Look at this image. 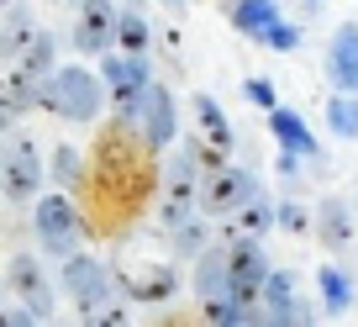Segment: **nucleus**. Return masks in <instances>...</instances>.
<instances>
[{
    "mask_svg": "<svg viewBox=\"0 0 358 327\" xmlns=\"http://www.w3.org/2000/svg\"><path fill=\"white\" fill-rule=\"evenodd\" d=\"M158 174H164V164H158V153L137 137V127L111 122L95 137V158H90L79 190L90 195V211L106 216L101 227H111V222H132V216L153 201Z\"/></svg>",
    "mask_w": 358,
    "mask_h": 327,
    "instance_id": "nucleus-1",
    "label": "nucleus"
},
{
    "mask_svg": "<svg viewBox=\"0 0 358 327\" xmlns=\"http://www.w3.org/2000/svg\"><path fill=\"white\" fill-rule=\"evenodd\" d=\"M37 106L53 116H64V122H95V116L106 111V85L101 74H90V69L79 64H58L53 74L37 85Z\"/></svg>",
    "mask_w": 358,
    "mask_h": 327,
    "instance_id": "nucleus-2",
    "label": "nucleus"
},
{
    "mask_svg": "<svg viewBox=\"0 0 358 327\" xmlns=\"http://www.w3.org/2000/svg\"><path fill=\"white\" fill-rule=\"evenodd\" d=\"M201 180H206V169L190 148H179L164 164V174H158V227L164 232H174L179 222L201 216Z\"/></svg>",
    "mask_w": 358,
    "mask_h": 327,
    "instance_id": "nucleus-3",
    "label": "nucleus"
},
{
    "mask_svg": "<svg viewBox=\"0 0 358 327\" xmlns=\"http://www.w3.org/2000/svg\"><path fill=\"white\" fill-rule=\"evenodd\" d=\"M101 85H106V101L116 106V122L132 127L137 101H143V90L153 85V64H148V53H122V48H111V53H101Z\"/></svg>",
    "mask_w": 358,
    "mask_h": 327,
    "instance_id": "nucleus-4",
    "label": "nucleus"
},
{
    "mask_svg": "<svg viewBox=\"0 0 358 327\" xmlns=\"http://www.w3.org/2000/svg\"><path fill=\"white\" fill-rule=\"evenodd\" d=\"M32 232H37V243H43L48 253L69 259V253H74V243H79V232H85V216H79V206L69 201L64 190L37 195V206H32Z\"/></svg>",
    "mask_w": 358,
    "mask_h": 327,
    "instance_id": "nucleus-5",
    "label": "nucleus"
},
{
    "mask_svg": "<svg viewBox=\"0 0 358 327\" xmlns=\"http://www.w3.org/2000/svg\"><path fill=\"white\" fill-rule=\"evenodd\" d=\"M43 180H48V164L37 153V143L11 132L6 137V158H0V190H6V201H32L43 190Z\"/></svg>",
    "mask_w": 358,
    "mask_h": 327,
    "instance_id": "nucleus-6",
    "label": "nucleus"
},
{
    "mask_svg": "<svg viewBox=\"0 0 358 327\" xmlns=\"http://www.w3.org/2000/svg\"><path fill=\"white\" fill-rule=\"evenodd\" d=\"M132 127H137V137H143V143L153 148V153L174 148V137H179V106H174V90L153 79V85L143 90V101H137Z\"/></svg>",
    "mask_w": 358,
    "mask_h": 327,
    "instance_id": "nucleus-7",
    "label": "nucleus"
},
{
    "mask_svg": "<svg viewBox=\"0 0 358 327\" xmlns=\"http://www.w3.org/2000/svg\"><path fill=\"white\" fill-rule=\"evenodd\" d=\"M116 291L127 295V301H143V306H164L169 295L179 291V270L169 259H137V264H122V270L111 274Z\"/></svg>",
    "mask_w": 358,
    "mask_h": 327,
    "instance_id": "nucleus-8",
    "label": "nucleus"
},
{
    "mask_svg": "<svg viewBox=\"0 0 358 327\" xmlns=\"http://www.w3.org/2000/svg\"><path fill=\"white\" fill-rule=\"evenodd\" d=\"M116 16L122 0H79L74 6V48L79 53H111L116 48Z\"/></svg>",
    "mask_w": 358,
    "mask_h": 327,
    "instance_id": "nucleus-9",
    "label": "nucleus"
},
{
    "mask_svg": "<svg viewBox=\"0 0 358 327\" xmlns=\"http://www.w3.org/2000/svg\"><path fill=\"white\" fill-rule=\"evenodd\" d=\"M268 270H274V264H268V253L258 249V237H232V243H227V280H232V295L258 301Z\"/></svg>",
    "mask_w": 358,
    "mask_h": 327,
    "instance_id": "nucleus-10",
    "label": "nucleus"
},
{
    "mask_svg": "<svg viewBox=\"0 0 358 327\" xmlns=\"http://www.w3.org/2000/svg\"><path fill=\"white\" fill-rule=\"evenodd\" d=\"M253 190H258V180H253L248 169L222 164V169H211V174L201 180V211H206V216H232Z\"/></svg>",
    "mask_w": 358,
    "mask_h": 327,
    "instance_id": "nucleus-11",
    "label": "nucleus"
},
{
    "mask_svg": "<svg viewBox=\"0 0 358 327\" xmlns=\"http://www.w3.org/2000/svg\"><path fill=\"white\" fill-rule=\"evenodd\" d=\"M58 280H64V291L74 295V306H85V301H101V295H111V291H116L111 270H106L101 259H90V253H79V249H74V253L64 259Z\"/></svg>",
    "mask_w": 358,
    "mask_h": 327,
    "instance_id": "nucleus-12",
    "label": "nucleus"
},
{
    "mask_svg": "<svg viewBox=\"0 0 358 327\" xmlns=\"http://www.w3.org/2000/svg\"><path fill=\"white\" fill-rule=\"evenodd\" d=\"M6 280H11L16 301H22L27 312L37 316V322H43V316H53V285H48L43 264H37L32 253H16V259H11V270H6Z\"/></svg>",
    "mask_w": 358,
    "mask_h": 327,
    "instance_id": "nucleus-13",
    "label": "nucleus"
},
{
    "mask_svg": "<svg viewBox=\"0 0 358 327\" xmlns=\"http://www.w3.org/2000/svg\"><path fill=\"white\" fill-rule=\"evenodd\" d=\"M327 79L337 90L358 95V22H343L327 37Z\"/></svg>",
    "mask_w": 358,
    "mask_h": 327,
    "instance_id": "nucleus-14",
    "label": "nucleus"
},
{
    "mask_svg": "<svg viewBox=\"0 0 358 327\" xmlns=\"http://www.w3.org/2000/svg\"><path fill=\"white\" fill-rule=\"evenodd\" d=\"M280 0H227V22H232V32H243V37H264L268 27L280 22Z\"/></svg>",
    "mask_w": 358,
    "mask_h": 327,
    "instance_id": "nucleus-15",
    "label": "nucleus"
},
{
    "mask_svg": "<svg viewBox=\"0 0 358 327\" xmlns=\"http://www.w3.org/2000/svg\"><path fill=\"white\" fill-rule=\"evenodd\" d=\"M222 295H232V280H227V243L222 249H206L201 259H195V301H222Z\"/></svg>",
    "mask_w": 358,
    "mask_h": 327,
    "instance_id": "nucleus-16",
    "label": "nucleus"
},
{
    "mask_svg": "<svg viewBox=\"0 0 358 327\" xmlns=\"http://www.w3.org/2000/svg\"><path fill=\"white\" fill-rule=\"evenodd\" d=\"M268 132H274V143H280L285 153L316 158V137H311V127H306L301 116L290 111V106H274V111H268Z\"/></svg>",
    "mask_w": 358,
    "mask_h": 327,
    "instance_id": "nucleus-17",
    "label": "nucleus"
},
{
    "mask_svg": "<svg viewBox=\"0 0 358 327\" xmlns=\"http://www.w3.org/2000/svg\"><path fill=\"white\" fill-rule=\"evenodd\" d=\"M316 232H322L327 253H343V249H353L358 222H353V211H348V201H327V206H322V216H316Z\"/></svg>",
    "mask_w": 358,
    "mask_h": 327,
    "instance_id": "nucleus-18",
    "label": "nucleus"
},
{
    "mask_svg": "<svg viewBox=\"0 0 358 327\" xmlns=\"http://www.w3.org/2000/svg\"><path fill=\"white\" fill-rule=\"evenodd\" d=\"M274 211H280V206L268 201L264 185H258V190H253V195H248V201L232 211V237H264L268 227H274Z\"/></svg>",
    "mask_w": 358,
    "mask_h": 327,
    "instance_id": "nucleus-19",
    "label": "nucleus"
},
{
    "mask_svg": "<svg viewBox=\"0 0 358 327\" xmlns=\"http://www.w3.org/2000/svg\"><path fill=\"white\" fill-rule=\"evenodd\" d=\"M37 32H43V27L32 22V11L11 0V6H6V32H0V53H6V58L16 64V58H22L27 48H32V37H37Z\"/></svg>",
    "mask_w": 358,
    "mask_h": 327,
    "instance_id": "nucleus-20",
    "label": "nucleus"
},
{
    "mask_svg": "<svg viewBox=\"0 0 358 327\" xmlns=\"http://www.w3.org/2000/svg\"><path fill=\"white\" fill-rule=\"evenodd\" d=\"M116 48H122V53H148V48H153V27H148V16H143L137 0H122V16H116Z\"/></svg>",
    "mask_w": 358,
    "mask_h": 327,
    "instance_id": "nucleus-21",
    "label": "nucleus"
},
{
    "mask_svg": "<svg viewBox=\"0 0 358 327\" xmlns=\"http://www.w3.org/2000/svg\"><path fill=\"white\" fill-rule=\"evenodd\" d=\"M290 306H295V274L290 270H268L264 291H258V312H264V322H280Z\"/></svg>",
    "mask_w": 358,
    "mask_h": 327,
    "instance_id": "nucleus-22",
    "label": "nucleus"
},
{
    "mask_svg": "<svg viewBox=\"0 0 358 327\" xmlns=\"http://www.w3.org/2000/svg\"><path fill=\"white\" fill-rule=\"evenodd\" d=\"M316 291H322V312L327 316H343L348 306H353V280H348L337 264H322V270H316Z\"/></svg>",
    "mask_w": 358,
    "mask_h": 327,
    "instance_id": "nucleus-23",
    "label": "nucleus"
},
{
    "mask_svg": "<svg viewBox=\"0 0 358 327\" xmlns=\"http://www.w3.org/2000/svg\"><path fill=\"white\" fill-rule=\"evenodd\" d=\"M79 327H127V295L111 291L101 301H85L79 306Z\"/></svg>",
    "mask_w": 358,
    "mask_h": 327,
    "instance_id": "nucleus-24",
    "label": "nucleus"
},
{
    "mask_svg": "<svg viewBox=\"0 0 358 327\" xmlns=\"http://www.w3.org/2000/svg\"><path fill=\"white\" fill-rule=\"evenodd\" d=\"M48 180H53L58 190H79V185H85V158L74 153V143L53 148V158H48Z\"/></svg>",
    "mask_w": 358,
    "mask_h": 327,
    "instance_id": "nucleus-25",
    "label": "nucleus"
},
{
    "mask_svg": "<svg viewBox=\"0 0 358 327\" xmlns=\"http://www.w3.org/2000/svg\"><path fill=\"white\" fill-rule=\"evenodd\" d=\"M53 53H58V48H53V32H37V37H32V48L16 58V69H22L32 85H43V79L58 69V64H53Z\"/></svg>",
    "mask_w": 358,
    "mask_h": 327,
    "instance_id": "nucleus-26",
    "label": "nucleus"
},
{
    "mask_svg": "<svg viewBox=\"0 0 358 327\" xmlns=\"http://www.w3.org/2000/svg\"><path fill=\"white\" fill-rule=\"evenodd\" d=\"M206 249H211V222H206V211L174 227V253L179 259H201Z\"/></svg>",
    "mask_w": 358,
    "mask_h": 327,
    "instance_id": "nucleus-27",
    "label": "nucleus"
},
{
    "mask_svg": "<svg viewBox=\"0 0 358 327\" xmlns=\"http://www.w3.org/2000/svg\"><path fill=\"white\" fill-rule=\"evenodd\" d=\"M327 132L332 137H358V95H348V90L327 95Z\"/></svg>",
    "mask_w": 358,
    "mask_h": 327,
    "instance_id": "nucleus-28",
    "label": "nucleus"
},
{
    "mask_svg": "<svg viewBox=\"0 0 358 327\" xmlns=\"http://www.w3.org/2000/svg\"><path fill=\"white\" fill-rule=\"evenodd\" d=\"M258 43H264V48H274V53H295V48H301V27H295V22H285V16H280V22L268 27V32L258 37Z\"/></svg>",
    "mask_w": 358,
    "mask_h": 327,
    "instance_id": "nucleus-29",
    "label": "nucleus"
},
{
    "mask_svg": "<svg viewBox=\"0 0 358 327\" xmlns=\"http://www.w3.org/2000/svg\"><path fill=\"white\" fill-rule=\"evenodd\" d=\"M243 95L258 106V111H274V106H280V95H274V85H268L264 74H248L243 79Z\"/></svg>",
    "mask_w": 358,
    "mask_h": 327,
    "instance_id": "nucleus-30",
    "label": "nucleus"
},
{
    "mask_svg": "<svg viewBox=\"0 0 358 327\" xmlns=\"http://www.w3.org/2000/svg\"><path fill=\"white\" fill-rule=\"evenodd\" d=\"M274 227H285V232H306V227H311V216H306V206L285 201L280 211H274Z\"/></svg>",
    "mask_w": 358,
    "mask_h": 327,
    "instance_id": "nucleus-31",
    "label": "nucleus"
},
{
    "mask_svg": "<svg viewBox=\"0 0 358 327\" xmlns=\"http://www.w3.org/2000/svg\"><path fill=\"white\" fill-rule=\"evenodd\" d=\"M264 327H316V316H311V306H306V301H295L280 322H264Z\"/></svg>",
    "mask_w": 358,
    "mask_h": 327,
    "instance_id": "nucleus-32",
    "label": "nucleus"
},
{
    "mask_svg": "<svg viewBox=\"0 0 358 327\" xmlns=\"http://www.w3.org/2000/svg\"><path fill=\"white\" fill-rule=\"evenodd\" d=\"M274 169H280V180H295V174H301V153H285L280 148V164H274Z\"/></svg>",
    "mask_w": 358,
    "mask_h": 327,
    "instance_id": "nucleus-33",
    "label": "nucleus"
},
{
    "mask_svg": "<svg viewBox=\"0 0 358 327\" xmlns=\"http://www.w3.org/2000/svg\"><path fill=\"white\" fill-rule=\"evenodd\" d=\"M158 6H164L169 16H185V11H190V0H158Z\"/></svg>",
    "mask_w": 358,
    "mask_h": 327,
    "instance_id": "nucleus-34",
    "label": "nucleus"
},
{
    "mask_svg": "<svg viewBox=\"0 0 358 327\" xmlns=\"http://www.w3.org/2000/svg\"><path fill=\"white\" fill-rule=\"evenodd\" d=\"M301 6H306V16H316V11L327 6V0H301Z\"/></svg>",
    "mask_w": 358,
    "mask_h": 327,
    "instance_id": "nucleus-35",
    "label": "nucleus"
},
{
    "mask_svg": "<svg viewBox=\"0 0 358 327\" xmlns=\"http://www.w3.org/2000/svg\"><path fill=\"white\" fill-rule=\"evenodd\" d=\"M164 327H195V322H185V316H169V322Z\"/></svg>",
    "mask_w": 358,
    "mask_h": 327,
    "instance_id": "nucleus-36",
    "label": "nucleus"
},
{
    "mask_svg": "<svg viewBox=\"0 0 358 327\" xmlns=\"http://www.w3.org/2000/svg\"><path fill=\"white\" fill-rule=\"evenodd\" d=\"M0 158H6V137H0Z\"/></svg>",
    "mask_w": 358,
    "mask_h": 327,
    "instance_id": "nucleus-37",
    "label": "nucleus"
},
{
    "mask_svg": "<svg viewBox=\"0 0 358 327\" xmlns=\"http://www.w3.org/2000/svg\"><path fill=\"white\" fill-rule=\"evenodd\" d=\"M258 327H264V322H258Z\"/></svg>",
    "mask_w": 358,
    "mask_h": 327,
    "instance_id": "nucleus-38",
    "label": "nucleus"
}]
</instances>
